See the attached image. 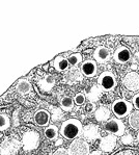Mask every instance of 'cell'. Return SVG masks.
I'll return each mask as SVG.
<instances>
[{"instance_id": "obj_21", "label": "cell", "mask_w": 139, "mask_h": 155, "mask_svg": "<svg viewBox=\"0 0 139 155\" xmlns=\"http://www.w3.org/2000/svg\"><path fill=\"white\" fill-rule=\"evenodd\" d=\"M45 135L48 140H55L58 135V128L54 125L48 126L45 129Z\"/></svg>"}, {"instance_id": "obj_18", "label": "cell", "mask_w": 139, "mask_h": 155, "mask_svg": "<svg viewBox=\"0 0 139 155\" xmlns=\"http://www.w3.org/2000/svg\"><path fill=\"white\" fill-rule=\"evenodd\" d=\"M128 122H129V125H130L133 129H135V130L139 129V110L132 111L130 114V116H129Z\"/></svg>"}, {"instance_id": "obj_2", "label": "cell", "mask_w": 139, "mask_h": 155, "mask_svg": "<svg viewBox=\"0 0 139 155\" xmlns=\"http://www.w3.org/2000/svg\"><path fill=\"white\" fill-rule=\"evenodd\" d=\"M132 109H133V105L124 99L116 100L112 104V111L118 119L124 118L128 114H130V113H132Z\"/></svg>"}, {"instance_id": "obj_26", "label": "cell", "mask_w": 139, "mask_h": 155, "mask_svg": "<svg viewBox=\"0 0 139 155\" xmlns=\"http://www.w3.org/2000/svg\"><path fill=\"white\" fill-rule=\"evenodd\" d=\"M53 155H70V152L66 149H63V148H59L58 150L54 152Z\"/></svg>"}, {"instance_id": "obj_16", "label": "cell", "mask_w": 139, "mask_h": 155, "mask_svg": "<svg viewBox=\"0 0 139 155\" xmlns=\"http://www.w3.org/2000/svg\"><path fill=\"white\" fill-rule=\"evenodd\" d=\"M69 61L66 58H64V57L62 56H58L55 58L54 61V67L55 69H56L57 71H59V72H64V71H68L69 69Z\"/></svg>"}, {"instance_id": "obj_28", "label": "cell", "mask_w": 139, "mask_h": 155, "mask_svg": "<svg viewBox=\"0 0 139 155\" xmlns=\"http://www.w3.org/2000/svg\"><path fill=\"white\" fill-rule=\"evenodd\" d=\"M85 111L86 113H88V114H90V113H93L95 111V104H92V103H87L85 105Z\"/></svg>"}, {"instance_id": "obj_19", "label": "cell", "mask_w": 139, "mask_h": 155, "mask_svg": "<svg viewBox=\"0 0 139 155\" xmlns=\"http://www.w3.org/2000/svg\"><path fill=\"white\" fill-rule=\"evenodd\" d=\"M55 83V78L52 75H47L44 79H42L40 81V85L43 90L45 91H49Z\"/></svg>"}, {"instance_id": "obj_7", "label": "cell", "mask_w": 139, "mask_h": 155, "mask_svg": "<svg viewBox=\"0 0 139 155\" xmlns=\"http://www.w3.org/2000/svg\"><path fill=\"white\" fill-rule=\"evenodd\" d=\"M123 84L128 91L136 92L139 90V74L137 72L128 73L123 79Z\"/></svg>"}, {"instance_id": "obj_3", "label": "cell", "mask_w": 139, "mask_h": 155, "mask_svg": "<svg viewBox=\"0 0 139 155\" xmlns=\"http://www.w3.org/2000/svg\"><path fill=\"white\" fill-rule=\"evenodd\" d=\"M98 82H99L101 89L103 91H106V92L114 90V87L117 84L115 76L113 75V73L109 72V71H105V72L101 74L99 76V79H98Z\"/></svg>"}, {"instance_id": "obj_24", "label": "cell", "mask_w": 139, "mask_h": 155, "mask_svg": "<svg viewBox=\"0 0 139 155\" xmlns=\"http://www.w3.org/2000/svg\"><path fill=\"white\" fill-rule=\"evenodd\" d=\"M74 102H75V104H77V105H82V104L85 103V96L82 93H78L75 96V98H74Z\"/></svg>"}, {"instance_id": "obj_6", "label": "cell", "mask_w": 139, "mask_h": 155, "mask_svg": "<svg viewBox=\"0 0 139 155\" xmlns=\"http://www.w3.org/2000/svg\"><path fill=\"white\" fill-rule=\"evenodd\" d=\"M70 155H89V146L84 140H75L69 149Z\"/></svg>"}, {"instance_id": "obj_20", "label": "cell", "mask_w": 139, "mask_h": 155, "mask_svg": "<svg viewBox=\"0 0 139 155\" xmlns=\"http://www.w3.org/2000/svg\"><path fill=\"white\" fill-rule=\"evenodd\" d=\"M74 104H75V102H74V99H72L71 97H63V98L61 99L60 101V105L62 107V109L66 111H70L73 109L74 107Z\"/></svg>"}, {"instance_id": "obj_8", "label": "cell", "mask_w": 139, "mask_h": 155, "mask_svg": "<svg viewBox=\"0 0 139 155\" xmlns=\"http://www.w3.org/2000/svg\"><path fill=\"white\" fill-rule=\"evenodd\" d=\"M113 58L117 64H127L132 58L130 49L124 46H119L113 54Z\"/></svg>"}, {"instance_id": "obj_15", "label": "cell", "mask_w": 139, "mask_h": 155, "mask_svg": "<svg viewBox=\"0 0 139 155\" xmlns=\"http://www.w3.org/2000/svg\"><path fill=\"white\" fill-rule=\"evenodd\" d=\"M110 114H111V111H110L107 107L101 106L95 111V118L97 119V121H99V122H104V121L109 120Z\"/></svg>"}, {"instance_id": "obj_11", "label": "cell", "mask_w": 139, "mask_h": 155, "mask_svg": "<svg viewBox=\"0 0 139 155\" xmlns=\"http://www.w3.org/2000/svg\"><path fill=\"white\" fill-rule=\"evenodd\" d=\"M116 143H117V139L115 135L109 134V135H107V137L101 139L100 148L104 152H111L112 150L115 148Z\"/></svg>"}, {"instance_id": "obj_9", "label": "cell", "mask_w": 139, "mask_h": 155, "mask_svg": "<svg viewBox=\"0 0 139 155\" xmlns=\"http://www.w3.org/2000/svg\"><path fill=\"white\" fill-rule=\"evenodd\" d=\"M83 78L82 72L78 68H71L64 74V81L70 84H73L78 81H81Z\"/></svg>"}, {"instance_id": "obj_30", "label": "cell", "mask_w": 139, "mask_h": 155, "mask_svg": "<svg viewBox=\"0 0 139 155\" xmlns=\"http://www.w3.org/2000/svg\"><path fill=\"white\" fill-rule=\"evenodd\" d=\"M89 155H103L101 152H99V151H95V152H92V154H89Z\"/></svg>"}, {"instance_id": "obj_4", "label": "cell", "mask_w": 139, "mask_h": 155, "mask_svg": "<svg viewBox=\"0 0 139 155\" xmlns=\"http://www.w3.org/2000/svg\"><path fill=\"white\" fill-rule=\"evenodd\" d=\"M104 128L105 131L109 132L112 135H115V137H123L126 131L124 124L119 119H110L105 124Z\"/></svg>"}, {"instance_id": "obj_23", "label": "cell", "mask_w": 139, "mask_h": 155, "mask_svg": "<svg viewBox=\"0 0 139 155\" xmlns=\"http://www.w3.org/2000/svg\"><path fill=\"white\" fill-rule=\"evenodd\" d=\"M9 126V119L5 114H0V130H5Z\"/></svg>"}, {"instance_id": "obj_27", "label": "cell", "mask_w": 139, "mask_h": 155, "mask_svg": "<svg viewBox=\"0 0 139 155\" xmlns=\"http://www.w3.org/2000/svg\"><path fill=\"white\" fill-rule=\"evenodd\" d=\"M133 104H134V107L137 108V110H139V93L136 95H134L133 97Z\"/></svg>"}, {"instance_id": "obj_13", "label": "cell", "mask_w": 139, "mask_h": 155, "mask_svg": "<svg viewBox=\"0 0 139 155\" xmlns=\"http://www.w3.org/2000/svg\"><path fill=\"white\" fill-rule=\"evenodd\" d=\"M83 134L84 137L88 140H95V139H99L100 137V131L99 127L93 124H89L83 129Z\"/></svg>"}, {"instance_id": "obj_25", "label": "cell", "mask_w": 139, "mask_h": 155, "mask_svg": "<svg viewBox=\"0 0 139 155\" xmlns=\"http://www.w3.org/2000/svg\"><path fill=\"white\" fill-rule=\"evenodd\" d=\"M121 143H123L124 145H130L133 143V137H132V135L130 133L124 134L123 137H121Z\"/></svg>"}, {"instance_id": "obj_10", "label": "cell", "mask_w": 139, "mask_h": 155, "mask_svg": "<svg viewBox=\"0 0 139 155\" xmlns=\"http://www.w3.org/2000/svg\"><path fill=\"white\" fill-rule=\"evenodd\" d=\"M110 51L108 48L104 46H100L98 47L97 49L95 50L93 52V58L97 63H100V64H104V63H107V61L110 59Z\"/></svg>"}, {"instance_id": "obj_29", "label": "cell", "mask_w": 139, "mask_h": 155, "mask_svg": "<svg viewBox=\"0 0 139 155\" xmlns=\"http://www.w3.org/2000/svg\"><path fill=\"white\" fill-rule=\"evenodd\" d=\"M117 155H132V153L130 151H124V152H121V153H118Z\"/></svg>"}, {"instance_id": "obj_31", "label": "cell", "mask_w": 139, "mask_h": 155, "mask_svg": "<svg viewBox=\"0 0 139 155\" xmlns=\"http://www.w3.org/2000/svg\"><path fill=\"white\" fill-rule=\"evenodd\" d=\"M135 59L138 61V64H139V52H137V53L135 54Z\"/></svg>"}, {"instance_id": "obj_5", "label": "cell", "mask_w": 139, "mask_h": 155, "mask_svg": "<svg viewBox=\"0 0 139 155\" xmlns=\"http://www.w3.org/2000/svg\"><path fill=\"white\" fill-rule=\"evenodd\" d=\"M23 148L25 151H31L39 146L40 135L35 131H27L23 135Z\"/></svg>"}, {"instance_id": "obj_14", "label": "cell", "mask_w": 139, "mask_h": 155, "mask_svg": "<svg viewBox=\"0 0 139 155\" xmlns=\"http://www.w3.org/2000/svg\"><path fill=\"white\" fill-rule=\"evenodd\" d=\"M33 120H34L35 124H37L39 126H46L49 123L50 120V114L47 110L45 109H40L37 113L34 114L33 117Z\"/></svg>"}, {"instance_id": "obj_32", "label": "cell", "mask_w": 139, "mask_h": 155, "mask_svg": "<svg viewBox=\"0 0 139 155\" xmlns=\"http://www.w3.org/2000/svg\"><path fill=\"white\" fill-rule=\"evenodd\" d=\"M137 139H138V140H139V133H138V134H137Z\"/></svg>"}, {"instance_id": "obj_22", "label": "cell", "mask_w": 139, "mask_h": 155, "mask_svg": "<svg viewBox=\"0 0 139 155\" xmlns=\"http://www.w3.org/2000/svg\"><path fill=\"white\" fill-rule=\"evenodd\" d=\"M69 61V64L70 66H72L73 68H76L79 64L82 63V55L80 53H74V54H71L68 58Z\"/></svg>"}, {"instance_id": "obj_17", "label": "cell", "mask_w": 139, "mask_h": 155, "mask_svg": "<svg viewBox=\"0 0 139 155\" xmlns=\"http://www.w3.org/2000/svg\"><path fill=\"white\" fill-rule=\"evenodd\" d=\"M17 92L21 95H25L31 91V84L27 79H20V81L17 83Z\"/></svg>"}, {"instance_id": "obj_12", "label": "cell", "mask_w": 139, "mask_h": 155, "mask_svg": "<svg viewBox=\"0 0 139 155\" xmlns=\"http://www.w3.org/2000/svg\"><path fill=\"white\" fill-rule=\"evenodd\" d=\"M98 70L97 63L95 61H86L82 63L81 65V72L83 75L87 76V77H92L95 75Z\"/></svg>"}, {"instance_id": "obj_1", "label": "cell", "mask_w": 139, "mask_h": 155, "mask_svg": "<svg viewBox=\"0 0 139 155\" xmlns=\"http://www.w3.org/2000/svg\"><path fill=\"white\" fill-rule=\"evenodd\" d=\"M83 130L82 124L76 119H70L61 125V135L66 140H75Z\"/></svg>"}]
</instances>
